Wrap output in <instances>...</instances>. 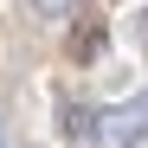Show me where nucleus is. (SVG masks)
<instances>
[{
	"label": "nucleus",
	"mask_w": 148,
	"mask_h": 148,
	"mask_svg": "<svg viewBox=\"0 0 148 148\" xmlns=\"http://www.w3.org/2000/svg\"><path fill=\"white\" fill-rule=\"evenodd\" d=\"M97 122H103L97 135H103L110 148H122V142H135V135H142V122H148V97H135V103H122V110H103Z\"/></svg>",
	"instance_id": "1"
},
{
	"label": "nucleus",
	"mask_w": 148,
	"mask_h": 148,
	"mask_svg": "<svg viewBox=\"0 0 148 148\" xmlns=\"http://www.w3.org/2000/svg\"><path fill=\"white\" fill-rule=\"evenodd\" d=\"M32 7H39V13H45V19H58V13H64V7H71V0H32Z\"/></svg>",
	"instance_id": "2"
}]
</instances>
